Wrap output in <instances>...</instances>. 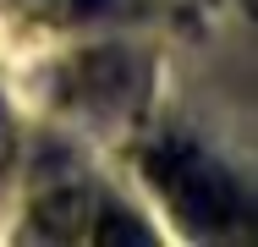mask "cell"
<instances>
[{
  "mask_svg": "<svg viewBox=\"0 0 258 247\" xmlns=\"http://www.w3.org/2000/svg\"><path fill=\"white\" fill-rule=\"evenodd\" d=\"M149 176H154L165 198L176 203V214L181 220H192V225H225L231 214H236V198L225 187V176L198 159V154H187V148H154L149 154Z\"/></svg>",
  "mask_w": 258,
  "mask_h": 247,
  "instance_id": "obj_1",
  "label": "cell"
}]
</instances>
